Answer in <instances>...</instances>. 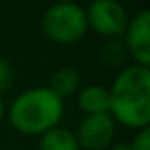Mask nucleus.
Wrapping results in <instances>:
<instances>
[{"label":"nucleus","mask_w":150,"mask_h":150,"mask_svg":"<svg viewBox=\"0 0 150 150\" xmlns=\"http://www.w3.org/2000/svg\"><path fill=\"white\" fill-rule=\"evenodd\" d=\"M63 116L65 101L55 95L48 86L25 89L11 101L10 106H6V118L11 129L27 137H40L61 125Z\"/></svg>","instance_id":"2"},{"label":"nucleus","mask_w":150,"mask_h":150,"mask_svg":"<svg viewBox=\"0 0 150 150\" xmlns=\"http://www.w3.org/2000/svg\"><path fill=\"white\" fill-rule=\"evenodd\" d=\"M38 150H80L72 129L57 125L38 137Z\"/></svg>","instance_id":"9"},{"label":"nucleus","mask_w":150,"mask_h":150,"mask_svg":"<svg viewBox=\"0 0 150 150\" xmlns=\"http://www.w3.org/2000/svg\"><path fill=\"white\" fill-rule=\"evenodd\" d=\"M108 114L116 125L127 129H144L150 124V69L125 65L108 88Z\"/></svg>","instance_id":"1"},{"label":"nucleus","mask_w":150,"mask_h":150,"mask_svg":"<svg viewBox=\"0 0 150 150\" xmlns=\"http://www.w3.org/2000/svg\"><path fill=\"white\" fill-rule=\"evenodd\" d=\"M4 118H6V103H4V99L0 97V125H2Z\"/></svg>","instance_id":"14"},{"label":"nucleus","mask_w":150,"mask_h":150,"mask_svg":"<svg viewBox=\"0 0 150 150\" xmlns=\"http://www.w3.org/2000/svg\"><path fill=\"white\" fill-rule=\"evenodd\" d=\"M131 150H150V127L135 131V137L129 143Z\"/></svg>","instance_id":"12"},{"label":"nucleus","mask_w":150,"mask_h":150,"mask_svg":"<svg viewBox=\"0 0 150 150\" xmlns=\"http://www.w3.org/2000/svg\"><path fill=\"white\" fill-rule=\"evenodd\" d=\"M53 4H59V2H76V0H51Z\"/></svg>","instance_id":"15"},{"label":"nucleus","mask_w":150,"mask_h":150,"mask_svg":"<svg viewBox=\"0 0 150 150\" xmlns=\"http://www.w3.org/2000/svg\"><path fill=\"white\" fill-rule=\"evenodd\" d=\"M99 57L105 65L108 67H120L124 69L125 63L129 61L127 50L124 46V40L122 38H114V40H105V44L101 46Z\"/></svg>","instance_id":"10"},{"label":"nucleus","mask_w":150,"mask_h":150,"mask_svg":"<svg viewBox=\"0 0 150 150\" xmlns=\"http://www.w3.org/2000/svg\"><path fill=\"white\" fill-rule=\"evenodd\" d=\"M15 82V69L8 57H0V97L11 89Z\"/></svg>","instance_id":"11"},{"label":"nucleus","mask_w":150,"mask_h":150,"mask_svg":"<svg viewBox=\"0 0 150 150\" xmlns=\"http://www.w3.org/2000/svg\"><path fill=\"white\" fill-rule=\"evenodd\" d=\"M74 135L80 150H108L116 137V122L108 112L84 116Z\"/></svg>","instance_id":"5"},{"label":"nucleus","mask_w":150,"mask_h":150,"mask_svg":"<svg viewBox=\"0 0 150 150\" xmlns=\"http://www.w3.org/2000/svg\"><path fill=\"white\" fill-rule=\"evenodd\" d=\"M86 10L76 2L51 4L40 17V33L46 40L59 46H70L80 42L88 34Z\"/></svg>","instance_id":"3"},{"label":"nucleus","mask_w":150,"mask_h":150,"mask_svg":"<svg viewBox=\"0 0 150 150\" xmlns=\"http://www.w3.org/2000/svg\"><path fill=\"white\" fill-rule=\"evenodd\" d=\"M108 150H131V146H129V143H112Z\"/></svg>","instance_id":"13"},{"label":"nucleus","mask_w":150,"mask_h":150,"mask_svg":"<svg viewBox=\"0 0 150 150\" xmlns=\"http://www.w3.org/2000/svg\"><path fill=\"white\" fill-rule=\"evenodd\" d=\"M86 10L88 29L105 40L122 38L127 27L129 15L120 0H91Z\"/></svg>","instance_id":"4"},{"label":"nucleus","mask_w":150,"mask_h":150,"mask_svg":"<svg viewBox=\"0 0 150 150\" xmlns=\"http://www.w3.org/2000/svg\"><path fill=\"white\" fill-rule=\"evenodd\" d=\"M127 55L135 65L150 69V11L141 10L127 21L122 36Z\"/></svg>","instance_id":"6"},{"label":"nucleus","mask_w":150,"mask_h":150,"mask_svg":"<svg viewBox=\"0 0 150 150\" xmlns=\"http://www.w3.org/2000/svg\"><path fill=\"white\" fill-rule=\"evenodd\" d=\"M80 82H82V76L76 69H72V67H61V69H57L51 74L48 88L57 97H61L65 101V99H69V97L78 93Z\"/></svg>","instance_id":"8"},{"label":"nucleus","mask_w":150,"mask_h":150,"mask_svg":"<svg viewBox=\"0 0 150 150\" xmlns=\"http://www.w3.org/2000/svg\"><path fill=\"white\" fill-rule=\"evenodd\" d=\"M76 105L84 112V116L106 114L110 106L108 88H105L101 84H89L86 88H80L76 93Z\"/></svg>","instance_id":"7"}]
</instances>
